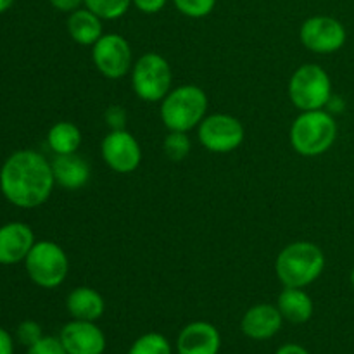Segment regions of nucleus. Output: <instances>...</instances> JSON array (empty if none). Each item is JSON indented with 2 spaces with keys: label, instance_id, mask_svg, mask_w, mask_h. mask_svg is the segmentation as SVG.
Segmentation results:
<instances>
[{
  "label": "nucleus",
  "instance_id": "f257e3e1",
  "mask_svg": "<svg viewBox=\"0 0 354 354\" xmlns=\"http://www.w3.org/2000/svg\"><path fill=\"white\" fill-rule=\"evenodd\" d=\"M54 185L52 162L31 149L12 152L0 168V192L19 209L40 207L52 196Z\"/></svg>",
  "mask_w": 354,
  "mask_h": 354
},
{
  "label": "nucleus",
  "instance_id": "f03ea898",
  "mask_svg": "<svg viewBox=\"0 0 354 354\" xmlns=\"http://www.w3.org/2000/svg\"><path fill=\"white\" fill-rule=\"evenodd\" d=\"M325 270V254L317 244L297 241L286 245L275 261V272L283 287L310 286Z\"/></svg>",
  "mask_w": 354,
  "mask_h": 354
},
{
  "label": "nucleus",
  "instance_id": "7ed1b4c3",
  "mask_svg": "<svg viewBox=\"0 0 354 354\" xmlns=\"http://www.w3.org/2000/svg\"><path fill=\"white\" fill-rule=\"evenodd\" d=\"M337 140V123L324 109L301 111L290 127V144L294 151L306 158H317L332 149Z\"/></svg>",
  "mask_w": 354,
  "mask_h": 354
},
{
  "label": "nucleus",
  "instance_id": "20e7f679",
  "mask_svg": "<svg viewBox=\"0 0 354 354\" xmlns=\"http://www.w3.org/2000/svg\"><path fill=\"white\" fill-rule=\"evenodd\" d=\"M161 120L169 131H187L197 128L207 113V95L201 86L182 85L169 90L161 100Z\"/></svg>",
  "mask_w": 354,
  "mask_h": 354
},
{
  "label": "nucleus",
  "instance_id": "39448f33",
  "mask_svg": "<svg viewBox=\"0 0 354 354\" xmlns=\"http://www.w3.org/2000/svg\"><path fill=\"white\" fill-rule=\"evenodd\" d=\"M24 268L35 286L57 289L69 273V259L64 249L52 241H38L24 259Z\"/></svg>",
  "mask_w": 354,
  "mask_h": 354
},
{
  "label": "nucleus",
  "instance_id": "423d86ee",
  "mask_svg": "<svg viewBox=\"0 0 354 354\" xmlns=\"http://www.w3.org/2000/svg\"><path fill=\"white\" fill-rule=\"evenodd\" d=\"M169 62L158 52L140 55L131 68V88L145 102H161L171 90Z\"/></svg>",
  "mask_w": 354,
  "mask_h": 354
},
{
  "label": "nucleus",
  "instance_id": "0eeeda50",
  "mask_svg": "<svg viewBox=\"0 0 354 354\" xmlns=\"http://www.w3.org/2000/svg\"><path fill=\"white\" fill-rule=\"evenodd\" d=\"M289 97L299 111L324 109L332 99L330 76L322 66H301L289 82Z\"/></svg>",
  "mask_w": 354,
  "mask_h": 354
},
{
  "label": "nucleus",
  "instance_id": "6e6552de",
  "mask_svg": "<svg viewBox=\"0 0 354 354\" xmlns=\"http://www.w3.org/2000/svg\"><path fill=\"white\" fill-rule=\"evenodd\" d=\"M201 145L214 154H228L244 142V124L230 114H211L197 127Z\"/></svg>",
  "mask_w": 354,
  "mask_h": 354
},
{
  "label": "nucleus",
  "instance_id": "1a4fd4ad",
  "mask_svg": "<svg viewBox=\"0 0 354 354\" xmlns=\"http://www.w3.org/2000/svg\"><path fill=\"white\" fill-rule=\"evenodd\" d=\"M92 61L100 75L109 80H120L133 68V54L124 37L106 33L92 45Z\"/></svg>",
  "mask_w": 354,
  "mask_h": 354
},
{
  "label": "nucleus",
  "instance_id": "9d476101",
  "mask_svg": "<svg viewBox=\"0 0 354 354\" xmlns=\"http://www.w3.org/2000/svg\"><path fill=\"white\" fill-rule=\"evenodd\" d=\"M301 44L315 54H334L348 40L344 24L330 16L308 17L299 31Z\"/></svg>",
  "mask_w": 354,
  "mask_h": 354
},
{
  "label": "nucleus",
  "instance_id": "9b49d317",
  "mask_svg": "<svg viewBox=\"0 0 354 354\" xmlns=\"http://www.w3.org/2000/svg\"><path fill=\"white\" fill-rule=\"evenodd\" d=\"M104 162L116 173H131L140 166L142 149L128 130H111L100 144Z\"/></svg>",
  "mask_w": 354,
  "mask_h": 354
},
{
  "label": "nucleus",
  "instance_id": "f8f14e48",
  "mask_svg": "<svg viewBox=\"0 0 354 354\" xmlns=\"http://www.w3.org/2000/svg\"><path fill=\"white\" fill-rule=\"evenodd\" d=\"M59 341L68 354H102L106 351V335L93 322H69L62 327Z\"/></svg>",
  "mask_w": 354,
  "mask_h": 354
},
{
  "label": "nucleus",
  "instance_id": "ddd939ff",
  "mask_svg": "<svg viewBox=\"0 0 354 354\" xmlns=\"http://www.w3.org/2000/svg\"><path fill=\"white\" fill-rule=\"evenodd\" d=\"M35 234L30 225L10 221L0 227V265L12 266L24 263L35 245Z\"/></svg>",
  "mask_w": 354,
  "mask_h": 354
},
{
  "label": "nucleus",
  "instance_id": "4468645a",
  "mask_svg": "<svg viewBox=\"0 0 354 354\" xmlns=\"http://www.w3.org/2000/svg\"><path fill=\"white\" fill-rule=\"evenodd\" d=\"M220 348V332L207 322H192L185 325L176 341L178 354H218Z\"/></svg>",
  "mask_w": 354,
  "mask_h": 354
},
{
  "label": "nucleus",
  "instance_id": "2eb2a0df",
  "mask_svg": "<svg viewBox=\"0 0 354 354\" xmlns=\"http://www.w3.org/2000/svg\"><path fill=\"white\" fill-rule=\"evenodd\" d=\"M283 317L273 304H256L242 317L241 328L244 335L254 341L272 339L282 328Z\"/></svg>",
  "mask_w": 354,
  "mask_h": 354
},
{
  "label": "nucleus",
  "instance_id": "dca6fc26",
  "mask_svg": "<svg viewBox=\"0 0 354 354\" xmlns=\"http://www.w3.org/2000/svg\"><path fill=\"white\" fill-rule=\"evenodd\" d=\"M52 171L57 185L66 190H78L85 187L90 180V166L82 156L64 154L55 156L52 161Z\"/></svg>",
  "mask_w": 354,
  "mask_h": 354
},
{
  "label": "nucleus",
  "instance_id": "f3484780",
  "mask_svg": "<svg viewBox=\"0 0 354 354\" xmlns=\"http://www.w3.org/2000/svg\"><path fill=\"white\" fill-rule=\"evenodd\" d=\"M66 308L73 320L95 322L104 315L106 303L104 297L92 287H76L66 297Z\"/></svg>",
  "mask_w": 354,
  "mask_h": 354
},
{
  "label": "nucleus",
  "instance_id": "a211bd4d",
  "mask_svg": "<svg viewBox=\"0 0 354 354\" xmlns=\"http://www.w3.org/2000/svg\"><path fill=\"white\" fill-rule=\"evenodd\" d=\"M277 308L283 320H289L290 324H306L315 311L313 299L299 287H283L277 301Z\"/></svg>",
  "mask_w": 354,
  "mask_h": 354
},
{
  "label": "nucleus",
  "instance_id": "6ab92c4d",
  "mask_svg": "<svg viewBox=\"0 0 354 354\" xmlns=\"http://www.w3.org/2000/svg\"><path fill=\"white\" fill-rule=\"evenodd\" d=\"M68 33L83 47H92L102 37V19L86 7L75 10L68 16Z\"/></svg>",
  "mask_w": 354,
  "mask_h": 354
},
{
  "label": "nucleus",
  "instance_id": "aec40b11",
  "mask_svg": "<svg viewBox=\"0 0 354 354\" xmlns=\"http://www.w3.org/2000/svg\"><path fill=\"white\" fill-rule=\"evenodd\" d=\"M47 144L55 156L75 154L82 145V130L71 121H59L48 130Z\"/></svg>",
  "mask_w": 354,
  "mask_h": 354
},
{
  "label": "nucleus",
  "instance_id": "412c9836",
  "mask_svg": "<svg viewBox=\"0 0 354 354\" xmlns=\"http://www.w3.org/2000/svg\"><path fill=\"white\" fill-rule=\"evenodd\" d=\"M83 6L92 10L93 14H97L102 21H114L120 19L128 12L131 0H85Z\"/></svg>",
  "mask_w": 354,
  "mask_h": 354
},
{
  "label": "nucleus",
  "instance_id": "4be33fe9",
  "mask_svg": "<svg viewBox=\"0 0 354 354\" xmlns=\"http://www.w3.org/2000/svg\"><path fill=\"white\" fill-rule=\"evenodd\" d=\"M162 149H165V154L169 161L180 162L190 154L192 142H190L187 131H169L162 142Z\"/></svg>",
  "mask_w": 354,
  "mask_h": 354
},
{
  "label": "nucleus",
  "instance_id": "5701e85b",
  "mask_svg": "<svg viewBox=\"0 0 354 354\" xmlns=\"http://www.w3.org/2000/svg\"><path fill=\"white\" fill-rule=\"evenodd\" d=\"M128 354H171V346L165 335L149 332L131 344Z\"/></svg>",
  "mask_w": 354,
  "mask_h": 354
},
{
  "label": "nucleus",
  "instance_id": "b1692460",
  "mask_svg": "<svg viewBox=\"0 0 354 354\" xmlns=\"http://www.w3.org/2000/svg\"><path fill=\"white\" fill-rule=\"evenodd\" d=\"M173 3L178 12L187 17H192V19L209 16L216 7V0H173Z\"/></svg>",
  "mask_w": 354,
  "mask_h": 354
},
{
  "label": "nucleus",
  "instance_id": "393cba45",
  "mask_svg": "<svg viewBox=\"0 0 354 354\" xmlns=\"http://www.w3.org/2000/svg\"><path fill=\"white\" fill-rule=\"evenodd\" d=\"M16 335L17 341H19L21 344L26 346V348H31V346L37 344V342L44 337V332H41L40 324H37V322L33 320H26L23 322V324H19Z\"/></svg>",
  "mask_w": 354,
  "mask_h": 354
},
{
  "label": "nucleus",
  "instance_id": "a878e982",
  "mask_svg": "<svg viewBox=\"0 0 354 354\" xmlns=\"http://www.w3.org/2000/svg\"><path fill=\"white\" fill-rule=\"evenodd\" d=\"M26 354H68L59 337H41L37 344L28 348Z\"/></svg>",
  "mask_w": 354,
  "mask_h": 354
},
{
  "label": "nucleus",
  "instance_id": "bb28decb",
  "mask_svg": "<svg viewBox=\"0 0 354 354\" xmlns=\"http://www.w3.org/2000/svg\"><path fill=\"white\" fill-rule=\"evenodd\" d=\"M104 121L111 130H124L127 124V111L121 106H111L107 107L104 113Z\"/></svg>",
  "mask_w": 354,
  "mask_h": 354
},
{
  "label": "nucleus",
  "instance_id": "cd10ccee",
  "mask_svg": "<svg viewBox=\"0 0 354 354\" xmlns=\"http://www.w3.org/2000/svg\"><path fill=\"white\" fill-rule=\"evenodd\" d=\"M168 0H131V6L144 14H158L165 9Z\"/></svg>",
  "mask_w": 354,
  "mask_h": 354
},
{
  "label": "nucleus",
  "instance_id": "c85d7f7f",
  "mask_svg": "<svg viewBox=\"0 0 354 354\" xmlns=\"http://www.w3.org/2000/svg\"><path fill=\"white\" fill-rule=\"evenodd\" d=\"M50 2V6L54 7V9H57L59 12H75V10L82 9L83 3H85V0H48Z\"/></svg>",
  "mask_w": 354,
  "mask_h": 354
},
{
  "label": "nucleus",
  "instance_id": "c756f323",
  "mask_svg": "<svg viewBox=\"0 0 354 354\" xmlns=\"http://www.w3.org/2000/svg\"><path fill=\"white\" fill-rule=\"evenodd\" d=\"M0 354H14L12 337L3 328H0Z\"/></svg>",
  "mask_w": 354,
  "mask_h": 354
},
{
  "label": "nucleus",
  "instance_id": "7c9ffc66",
  "mask_svg": "<svg viewBox=\"0 0 354 354\" xmlns=\"http://www.w3.org/2000/svg\"><path fill=\"white\" fill-rule=\"evenodd\" d=\"M277 354H310L299 344H286L277 351Z\"/></svg>",
  "mask_w": 354,
  "mask_h": 354
},
{
  "label": "nucleus",
  "instance_id": "2f4dec72",
  "mask_svg": "<svg viewBox=\"0 0 354 354\" xmlns=\"http://www.w3.org/2000/svg\"><path fill=\"white\" fill-rule=\"evenodd\" d=\"M12 3H14V0H0V14H3L6 10H9Z\"/></svg>",
  "mask_w": 354,
  "mask_h": 354
},
{
  "label": "nucleus",
  "instance_id": "473e14b6",
  "mask_svg": "<svg viewBox=\"0 0 354 354\" xmlns=\"http://www.w3.org/2000/svg\"><path fill=\"white\" fill-rule=\"evenodd\" d=\"M349 279H351V286H353V289H354V268L351 270V277H349Z\"/></svg>",
  "mask_w": 354,
  "mask_h": 354
}]
</instances>
